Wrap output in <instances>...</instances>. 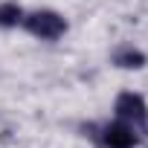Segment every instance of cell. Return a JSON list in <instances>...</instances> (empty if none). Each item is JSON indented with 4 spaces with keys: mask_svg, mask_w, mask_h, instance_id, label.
Returning a JSON list of instances; mask_svg holds the SVG:
<instances>
[{
    "mask_svg": "<svg viewBox=\"0 0 148 148\" xmlns=\"http://www.w3.org/2000/svg\"><path fill=\"white\" fill-rule=\"evenodd\" d=\"M26 29L32 35H38V38L52 41V38H58V35L67 32V21L61 15H55V12H35V15L26 18Z\"/></svg>",
    "mask_w": 148,
    "mask_h": 148,
    "instance_id": "cell-1",
    "label": "cell"
},
{
    "mask_svg": "<svg viewBox=\"0 0 148 148\" xmlns=\"http://www.w3.org/2000/svg\"><path fill=\"white\" fill-rule=\"evenodd\" d=\"M116 113H119L122 119H136V122H142V119H145V102H142V96H136V93H122V96L116 99Z\"/></svg>",
    "mask_w": 148,
    "mask_h": 148,
    "instance_id": "cell-2",
    "label": "cell"
},
{
    "mask_svg": "<svg viewBox=\"0 0 148 148\" xmlns=\"http://www.w3.org/2000/svg\"><path fill=\"white\" fill-rule=\"evenodd\" d=\"M105 145L108 148H134L136 145V136H134V131L128 125L116 122V125H110L105 131Z\"/></svg>",
    "mask_w": 148,
    "mask_h": 148,
    "instance_id": "cell-3",
    "label": "cell"
},
{
    "mask_svg": "<svg viewBox=\"0 0 148 148\" xmlns=\"http://www.w3.org/2000/svg\"><path fill=\"white\" fill-rule=\"evenodd\" d=\"M119 67H125V70H139L142 64H145V55L139 52V49H131V47H125V49H119L116 52V58H113Z\"/></svg>",
    "mask_w": 148,
    "mask_h": 148,
    "instance_id": "cell-4",
    "label": "cell"
},
{
    "mask_svg": "<svg viewBox=\"0 0 148 148\" xmlns=\"http://www.w3.org/2000/svg\"><path fill=\"white\" fill-rule=\"evenodd\" d=\"M21 18H23V12H21L18 3H3L0 6V26H18Z\"/></svg>",
    "mask_w": 148,
    "mask_h": 148,
    "instance_id": "cell-5",
    "label": "cell"
}]
</instances>
